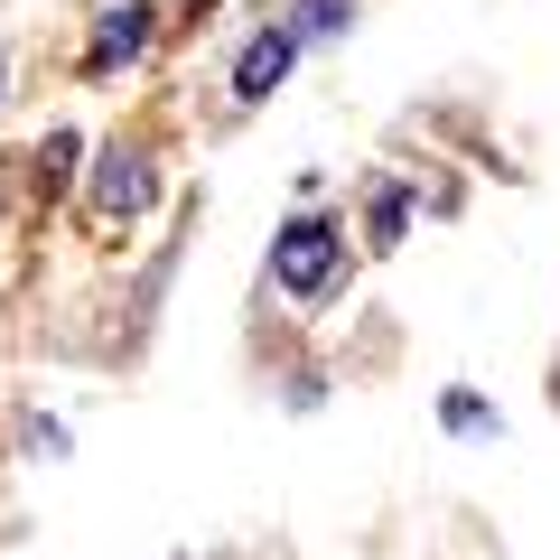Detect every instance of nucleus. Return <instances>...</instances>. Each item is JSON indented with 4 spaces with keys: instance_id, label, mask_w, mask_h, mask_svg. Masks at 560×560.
Masks as SVG:
<instances>
[{
    "instance_id": "obj_5",
    "label": "nucleus",
    "mask_w": 560,
    "mask_h": 560,
    "mask_svg": "<svg viewBox=\"0 0 560 560\" xmlns=\"http://www.w3.org/2000/svg\"><path fill=\"white\" fill-rule=\"evenodd\" d=\"M346 20H355V0H300V10H290L280 28L308 47V38H346Z\"/></svg>"
},
{
    "instance_id": "obj_4",
    "label": "nucleus",
    "mask_w": 560,
    "mask_h": 560,
    "mask_svg": "<svg viewBox=\"0 0 560 560\" xmlns=\"http://www.w3.org/2000/svg\"><path fill=\"white\" fill-rule=\"evenodd\" d=\"M290 66H300V38H290V28H261V38L234 57V103L280 94V75H290Z\"/></svg>"
},
{
    "instance_id": "obj_7",
    "label": "nucleus",
    "mask_w": 560,
    "mask_h": 560,
    "mask_svg": "<svg viewBox=\"0 0 560 560\" xmlns=\"http://www.w3.org/2000/svg\"><path fill=\"white\" fill-rule=\"evenodd\" d=\"M440 411H448V430H467V440H486V430H495V411H486L477 393H448Z\"/></svg>"
},
{
    "instance_id": "obj_3",
    "label": "nucleus",
    "mask_w": 560,
    "mask_h": 560,
    "mask_svg": "<svg viewBox=\"0 0 560 560\" xmlns=\"http://www.w3.org/2000/svg\"><path fill=\"white\" fill-rule=\"evenodd\" d=\"M150 38H160V10H150V0H131V10H103L94 47H84V75H113V66H121V57H140Z\"/></svg>"
},
{
    "instance_id": "obj_6",
    "label": "nucleus",
    "mask_w": 560,
    "mask_h": 560,
    "mask_svg": "<svg viewBox=\"0 0 560 560\" xmlns=\"http://www.w3.org/2000/svg\"><path fill=\"white\" fill-rule=\"evenodd\" d=\"M401 224H411V197H401V187H374V253H393Z\"/></svg>"
},
{
    "instance_id": "obj_1",
    "label": "nucleus",
    "mask_w": 560,
    "mask_h": 560,
    "mask_svg": "<svg viewBox=\"0 0 560 560\" xmlns=\"http://www.w3.org/2000/svg\"><path fill=\"white\" fill-rule=\"evenodd\" d=\"M337 271H346V234H337L327 215H290V224H280L271 280L290 290V300H327V290H337Z\"/></svg>"
},
{
    "instance_id": "obj_2",
    "label": "nucleus",
    "mask_w": 560,
    "mask_h": 560,
    "mask_svg": "<svg viewBox=\"0 0 560 560\" xmlns=\"http://www.w3.org/2000/svg\"><path fill=\"white\" fill-rule=\"evenodd\" d=\"M150 160H140L131 140H113V150H103V178H94V215L103 224H121V215H140V206H150Z\"/></svg>"
}]
</instances>
